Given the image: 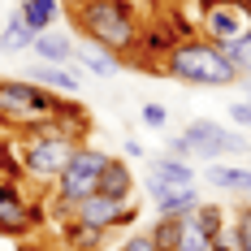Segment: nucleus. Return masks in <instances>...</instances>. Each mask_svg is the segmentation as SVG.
Wrapping results in <instances>:
<instances>
[{
	"mask_svg": "<svg viewBox=\"0 0 251 251\" xmlns=\"http://www.w3.org/2000/svg\"><path fill=\"white\" fill-rule=\"evenodd\" d=\"M104 165H108V151L91 148V143H78V151L70 156V165L56 174V182H52V217H56V221H65L78 200H87V195L100 191Z\"/></svg>",
	"mask_w": 251,
	"mask_h": 251,
	"instance_id": "39448f33",
	"label": "nucleus"
},
{
	"mask_svg": "<svg viewBox=\"0 0 251 251\" xmlns=\"http://www.w3.org/2000/svg\"><path fill=\"white\" fill-rule=\"evenodd\" d=\"M165 186H195V169L191 160H182L174 151H160L148 160V195L165 191Z\"/></svg>",
	"mask_w": 251,
	"mask_h": 251,
	"instance_id": "1a4fd4ad",
	"label": "nucleus"
},
{
	"mask_svg": "<svg viewBox=\"0 0 251 251\" xmlns=\"http://www.w3.org/2000/svg\"><path fill=\"white\" fill-rule=\"evenodd\" d=\"M52 126L70 130L74 139H87V130H91V117H87V108H82V104H74V96H61L56 113H52Z\"/></svg>",
	"mask_w": 251,
	"mask_h": 251,
	"instance_id": "a211bd4d",
	"label": "nucleus"
},
{
	"mask_svg": "<svg viewBox=\"0 0 251 251\" xmlns=\"http://www.w3.org/2000/svg\"><path fill=\"white\" fill-rule=\"evenodd\" d=\"M18 251H48V243H30V238H22V243H18Z\"/></svg>",
	"mask_w": 251,
	"mask_h": 251,
	"instance_id": "c756f323",
	"label": "nucleus"
},
{
	"mask_svg": "<svg viewBox=\"0 0 251 251\" xmlns=\"http://www.w3.org/2000/svg\"><path fill=\"white\" fill-rule=\"evenodd\" d=\"M61 4H78V0H61Z\"/></svg>",
	"mask_w": 251,
	"mask_h": 251,
	"instance_id": "f704fd0d",
	"label": "nucleus"
},
{
	"mask_svg": "<svg viewBox=\"0 0 251 251\" xmlns=\"http://www.w3.org/2000/svg\"><path fill=\"white\" fill-rule=\"evenodd\" d=\"M30 52H35L39 61H48V65H65V61H74V39H70V35L39 30V35H35V44H30Z\"/></svg>",
	"mask_w": 251,
	"mask_h": 251,
	"instance_id": "dca6fc26",
	"label": "nucleus"
},
{
	"mask_svg": "<svg viewBox=\"0 0 251 251\" xmlns=\"http://www.w3.org/2000/svg\"><path fill=\"white\" fill-rule=\"evenodd\" d=\"M221 52H226L229 61H234V70L238 74H251V26L238 35V39H229V44H221Z\"/></svg>",
	"mask_w": 251,
	"mask_h": 251,
	"instance_id": "4be33fe9",
	"label": "nucleus"
},
{
	"mask_svg": "<svg viewBox=\"0 0 251 251\" xmlns=\"http://www.w3.org/2000/svg\"><path fill=\"white\" fill-rule=\"evenodd\" d=\"M48 251H70V247H61V243H48Z\"/></svg>",
	"mask_w": 251,
	"mask_h": 251,
	"instance_id": "72a5a7b5",
	"label": "nucleus"
},
{
	"mask_svg": "<svg viewBox=\"0 0 251 251\" xmlns=\"http://www.w3.org/2000/svg\"><path fill=\"white\" fill-rule=\"evenodd\" d=\"M139 122L148 126V130H165V122H169V108H165V104H143V108H139Z\"/></svg>",
	"mask_w": 251,
	"mask_h": 251,
	"instance_id": "bb28decb",
	"label": "nucleus"
},
{
	"mask_svg": "<svg viewBox=\"0 0 251 251\" xmlns=\"http://www.w3.org/2000/svg\"><path fill=\"white\" fill-rule=\"evenodd\" d=\"M117 251H160V247L151 243V234L143 229V234H130V238H126V243H122Z\"/></svg>",
	"mask_w": 251,
	"mask_h": 251,
	"instance_id": "c85d7f7f",
	"label": "nucleus"
},
{
	"mask_svg": "<svg viewBox=\"0 0 251 251\" xmlns=\"http://www.w3.org/2000/svg\"><path fill=\"white\" fill-rule=\"evenodd\" d=\"M234 234H238V243H243V251H251V200L238 203V212H234Z\"/></svg>",
	"mask_w": 251,
	"mask_h": 251,
	"instance_id": "393cba45",
	"label": "nucleus"
},
{
	"mask_svg": "<svg viewBox=\"0 0 251 251\" xmlns=\"http://www.w3.org/2000/svg\"><path fill=\"white\" fill-rule=\"evenodd\" d=\"M174 251H182V247H174Z\"/></svg>",
	"mask_w": 251,
	"mask_h": 251,
	"instance_id": "c9c22d12",
	"label": "nucleus"
},
{
	"mask_svg": "<svg viewBox=\"0 0 251 251\" xmlns=\"http://www.w3.org/2000/svg\"><path fill=\"white\" fill-rule=\"evenodd\" d=\"M177 247L182 251H208V234L186 217V221H182V243H177Z\"/></svg>",
	"mask_w": 251,
	"mask_h": 251,
	"instance_id": "b1692460",
	"label": "nucleus"
},
{
	"mask_svg": "<svg viewBox=\"0 0 251 251\" xmlns=\"http://www.w3.org/2000/svg\"><path fill=\"white\" fill-rule=\"evenodd\" d=\"M182 221H186V217H156V221H151V243H156V247L160 251H174L177 243H182Z\"/></svg>",
	"mask_w": 251,
	"mask_h": 251,
	"instance_id": "412c9836",
	"label": "nucleus"
},
{
	"mask_svg": "<svg viewBox=\"0 0 251 251\" xmlns=\"http://www.w3.org/2000/svg\"><path fill=\"white\" fill-rule=\"evenodd\" d=\"M48 226L39 200L30 195V182H13V177H0V238H13L22 243L35 229Z\"/></svg>",
	"mask_w": 251,
	"mask_h": 251,
	"instance_id": "0eeeda50",
	"label": "nucleus"
},
{
	"mask_svg": "<svg viewBox=\"0 0 251 251\" xmlns=\"http://www.w3.org/2000/svg\"><path fill=\"white\" fill-rule=\"evenodd\" d=\"M229 4H234V9H243V13L251 18V0H229Z\"/></svg>",
	"mask_w": 251,
	"mask_h": 251,
	"instance_id": "2f4dec72",
	"label": "nucleus"
},
{
	"mask_svg": "<svg viewBox=\"0 0 251 251\" xmlns=\"http://www.w3.org/2000/svg\"><path fill=\"white\" fill-rule=\"evenodd\" d=\"M78 143L82 139H74L70 130H61V126H52V122L18 134V156H22L26 182L30 186H52L56 174L70 165V156L78 151Z\"/></svg>",
	"mask_w": 251,
	"mask_h": 251,
	"instance_id": "7ed1b4c3",
	"label": "nucleus"
},
{
	"mask_svg": "<svg viewBox=\"0 0 251 251\" xmlns=\"http://www.w3.org/2000/svg\"><path fill=\"white\" fill-rule=\"evenodd\" d=\"M229 122L243 126V130H251V96H247V100H234V104H229Z\"/></svg>",
	"mask_w": 251,
	"mask_h": 251,
	"instance_id": "cd10ccee",
	"label": "nucleus"
},
{
	"mask_svg": "<svg viewBox=\"0 0 251 251\" xmlns=\"http://www.w3.org/2000/svg\"><path fill=\"white\" fill-rule=\"evenodd\" d=\"M70 18L87 44L113 52L117 61H139L143 22H139L134 0H78V4H70Z\"/></svg>",
	"mask_w": 251,
	"mask_h": 251,
	"instance_id": "f257e3e1",
	"label": "nucleus"
},
{
	"mask_svg": "<svg viewBox=\"0 0 251 251\" xmlns=\"http://www.w3.org/2000/svg\"><path fill=\"white\" fill-rule=\"evenodd\" d=\"M126 156H143V143L139 139H126Z\"/></svg>",
	"mask_w": 251,
	"mask_h": 251,
	"instance_id": "7c9ffc66",
	"label": "nucleus"
},
{
	"mask_svg": "<svg viewBox=\"0 0 251 251\" xmlns=\"http://www.w3.org/2000/svg\"><path fill=\"white\" fill-rule=\"evenodd\" d=\"M104 238L108 229H96V226H82V221H61V247L70 251H104Z\"/></svg>",
	"mask_w": 251,
	"mask_h": 251,
	"instance_id": "4468645a",
	"label": "nucleus"
},
{
	"mask_svg": "<svg viewBox=\"0 0 251 251\" xmlns=\"http://www.w3.org/2000/svg\"><path fill=\"white\" fill-rule=\"evenodd\" d=\"M100 195H108V200H130L134 195V169L126 160L108 156V165H104V174H100Z\"/></svg>",
	"mask_w": 251,
	"mask_h": 251,
	"instance_id": "ddd939ff",
	"label": "nucleus"
},
{
	"mask_svg": "<svg viewBox=\"0 0 251 251\" xmlns=\"http://www.w3.org/2000/svg\"><path fill=\"white\" fill-rule=\"evenodd\" d=\"M203 177L217 186V191H229V195H251V169L243 165H226V160H212Z\"/></svg>",
	"mask_w": 251,
	"mask_h": 251,
	"instance_id": "f8f14e48",
	"label": "nucleus"
},
{
	"mask_svg": "<svg viewBox=\"0 0 251 251\" xmlns=\"http://www.w3.org/2000/svg\"><path fill=\"white\" fill-rule=\"evenodd\" d=\"M70 217L82 221V226H96V229H122V226H134V217H139V208L130 200H108V195H87V200H78L70 208ZM65 217V221H70Z\"/></svg>",
	"mask_w": 251,
	"mask_h": 251,
	"instance_id": "6e6552de",
	"label": "nucleus"
},
{
	"mask_svg": "<svg viewBox=\"0 0 251 251\" xmlns=\"http://www.w3.org/2000/svg\"><path fill=\"white\" fill-rule=\"evenodd\" d=\"M74 61L82 65V70H91L96 78H113L117 70H122V61H117L113 52L96 48V44H82V48H74Z\"/></svg>",
	"mask_w": 251,
	"mask_h": 251,
	"instance_id": "6ab92c4d",
	"label": "nucleus"
},
{
	"mask_svg": "<svg viewBox=\"0 0 251 251\" xmlns=\"http://www.w3.org/2000/svg\"><path fill=\"white\" fill-rule=\"evenodd\" d=\"M174 156L182 160H226V156H247L251 143L238 134V130H226L221 122H208V117H195V122L182 126V134H177L174 143H169Z\"/></svg>",
	"mask_w": 251,
	"mask_h": 251,
	"instance_id": "423d86ee",
	"label": "nucleus"
},
{
	"mask_svg": "<svg viewBox=\"0 0 251 251\" xmlns=\"http://www.w3.org/2000/svg\"><path fill=\"white\" fill-rule=\"evenodd\" d=\"M160 74L177 78L182 87H234L243 78L234 70V61L221 52V44H212L203 35L177 39L174 48H169V56L160 61Z\"/></svg>",
	"mask_w": 251,
	"mask_h": 251,
	"instance_id": "f03ea898",
	"label": "nucleus"
},
{
	"mask_svg": "<svg viewBox=\"0 0 251 251\" xmlns=\"http://www.w3.org/2000/svg\"><path fill=\"white\" fill-rule=\"evenodd\" d=\"M35 35H39V30H30V26H26L22 9H13V13H9V22H4V30H0V52H9V56H18V52H30Z\"/></svg>",
	"mask_w": 251,
	"mask_h": 251,
	"instance_id": "f3484780",
	"label": "nucleus"
},
{
	"mask_svg": "<svg viewBox=\"0 0 251 251\" xmlns=\"http://www.w3.org/2000/svg\"><path fill=\"white\" fill-rule=\"evenodd\" d=\"M208 251H243V243H238V234H234V226H221L212 238H208Z\"/></svg>",
	"mask_w": 251,
	"mask_h": 251,
	"instance_id": "a878e982",
	"label": "nucleus"
},
{
	"mask_svg": "<svg viewBox=\"0 0 251 251\" xmlns=\"http://www.w3.org/2000/svg\"><path fill=\"white\" fill-rule=\"evenodd\" d=\"M61 96L35 87L30 78H0V130L4 134H26L35 126H48Z\"/></svg>",
	"mask_w": 251,
	"mask_h": 251,
	"instance_id": "20e7f679",
	"label": "nucleus"
},
{
	"mask_svg": "<svg viewBox=\"0 0 251 251\" xmlns=\"http://www.w3.org/2000/svg\"><path fill=\"white\" fill-rule=\"evenodd\" d=\"M200 26H203V39L229 44V39H238V35L251 26V18L243 13V9H234V4H217V9H203L200 13Z\"/></svg>",
	"mask_w": 251,
	"mask_h": 251,
	"instance_id": "9d476101",
	"label": "nucleus"
},
{
	"mask_svg": "<svg viewBox=\"0 0 251 251\" xmlns=\"http://www.w3.org/2000/svg\"><path fill=\"white\" fill-rule=\"evenodd\" d=\"M30 82H35V87H44V91H56V96H78V87H82L78 74H70L65 65H48V61L30 70Z\"/></svg>",
	"mask_w": 251,
	"mask_h": 251,
	"instance_id": "2eb2a0df",
	"label": "nucleus"
},
{
	"mask_svg": "<svg viewBox=\"0 0 251 251\" xmlns=\"http://www.w3.org/2000/svg\"><path fill=\"white\" fill-rule=\"evenodd\" d=\"M238 82H243V87H247V96H251V74H243V78H238Z\"/></svg>",
	"mask_w": 251,
	"mask_h": 251,
	"instance_id": "473e14b6",
	"label": "nucleus"
},
{
	"mask_svg": "<svg viewBox=\"0 0 251 251\" xmlns=\"http://www.w3.org/2000/svg\"><path fill=\"white\" fill-rule=\"evenodd\" d=\"M61 0H22V18L30 30H52V22L61 18Z\"/></svg>",
	"mask_w": 251,
	"mask_h": 251,
	"instance_id": "aec40b11",
	"label": "nucleus"
},
{
	"mask_svg": "<svg viewBox=\"0 0 251 251\" xmlns=\"http://www.w3.org/2000/svg\"><path fill=\"white\" fill-rule=\"evenodd\" d=\"M151 203H156V217H191L203 200L195 186H165L151 195Z\"/></svg>",
	"mask_w": 251,
	"mask_h": 251,
	"instance_id": "9b49d317",
	"label": "nucleus"
},
{
	"mask_svg": "<svg viewBox=\"0 0 251 251\" xmlns=\"http://www.w3.org/2000/svg\"><path fill=\"white\" fill-rule=\"evenodd\" d=\"M191 221H195V226H200L203 234H208V238H212V234H217V229L226 226V208H221V203H200V208H195V212H191Z\"/></svg>",
	"mask_w": 251,
	"mask_h": 251,
	"instance_id": "5701e85b",
	"label": "nucleus"
}]
</instances>
